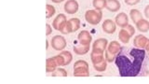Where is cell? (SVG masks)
<instances>
[{"instance_id":"31","label":"cell","mask_w":149,"mask_h":84,"mask_svg":"<svg viewBox=\"0 0 149 84\" xmlns=\"http://www.w3.org/2000/svg\"><path fill=\"white\" fill-rule=\"evenodd\" d=\"M46 28H47V31H46V35L47 36H49V35L52 34V26H51L50 24H49V23H47Z\"/></svg>"},{"instance_id":"36","label":"cell","mask_w":149,"mask_h":84,"mask_svg":"<svg viewBox=\"0 0 149 84\" xmlns=\"http://www.w3.org/2000/svg\"><path fill=\"white\" fill-rule=\"evenodd\" d=\"M147 53H148V55H149V51H148V52H147Z\"/></svg>"},{"instance_id":"4","label":"cell","mask_w":149,"mask_h":84,"mask_svg":"<svg viewBox=\"0 0 149 84\" xmlns=\"http://www.w3.org/2000/svg\"><path fill=\"white\" fill-rule=\"evenodd\" d=\"M50 45L51 47L58 51H62L65 49V47L67 45V42L63 36H54L50 40Z\"/></svg>"},{"instance_id":"3","label":"cell","mask_w":149,"mask_h":84,"mask_svg":"<svg viewBox=\"0 0 149 84\" xmlns=\"http://www.w3.org/2000/svg\"><path fill=\"white\" fill-rule=\"evenodd\" d=\"M102 19V10H97V9H88L85 13V20L91 25H97L101 22Z\"/></svg>"},{"instance_id":"12","label":"cell","mask_w":149,"mask_h":84,"mask_svg":"<svg viewBox=\"0 0 149 84\" xmlns=\"http://www.w3.org/2000/svg\"><path fill=\"white\" fill-rule=\"evenodd\" d=\"M106 50H108L110 53H112V54H114V55L116 56L120 52V50H122V47H121V45L119 44L118 41L114 40V41H111L110 43H108Z\"/></svg>"},{"instance_id":"21","label":"cell","mask_w":149,"mask_h":84,"mask_svg":"<svg viewBox=\"0 0 149 84\" xmlns=\"http://www.w3.org/2000/svg\"><path fill=\"white\" fill-rule=\"evenodd\" d=\"M68 22L70 24V27L72 29V33L77 32L80 28V20L78 18H72L68 20Z\"/></svg>"},{"instance_id":"34","label":"cell","mask_w":149,"mask_h":84,"mask_svg":"<svg viewBox=\"0 0 149 84\" xmlns=\"http://www.w3.org/2000/svg\"><path fill=\"white\" fill-rule=\"evenodd\" d=\"M144 50H146V52H148V51H149V40H148V42H147V44L146 46V48H144Z\"/></svg>"},{"instance_id":"16","label":"cell","mask_w":149,"mask_h":84,"mask_svg":"<svg viewBox=\"0 0 149 84\" xmlns=\"http://www.w3.org/2000/svg\"><path fill=\"white\" fill-rule=\"evenodd\" d=\"M58 68V64L56 63L54 57L48 58L46 61V71L48 73H52Z\"/></svg>"},{"instance_id":"26","label":"cell","mask_w":149,"mask_h":84,"mask_svg":"<svg viewBox=\"0 0 149 84\" xmlns=\"http://www.w3.org/2000/svg\"><path fill=\"white\" fill-rule=\"evenodd\" d=\"M60 32L62 33V34H63V35L71 34V33H72V29H71V27H70V24H69L68 21H67L66 22H65V24L63 26L62 29L60 30Z\"/></svg>"},{"instance_id":"8","label":"cell","mask_w":149,"mask_h":84,"mask_svg":"<svg viewBox=\"0 0 149 84\" xmlns=\"http://www.w3.org/2000/svg\"><path fill=\"white\" fill-rule=\"evenodd\" d=\"M77 39L79 44L82 45H91V42L92 40V36L90 34V32L87 30H82L77 36Z\"/></svg>"},{"instance_id":"5","label":"cell","mask_w":149,"mask_h":84,"mask_svg":"<svg viewBox=\"0 0 149 84\" xmlns=\"http://www.w3.org/2000/svg\"><path fill=\"white\" fill-rule=\"evenodd\" d=\"M63 8H64V11L67 14H69V15H73V14L77 12L78 8H79V5L77 0H67L64 4Z\"/></svg>"},{"instance_id":"18","label":"cell","mask_w":149,"mask_h":84,"mask_svg":"<svg viewBox=\"0 0 149 84\" xmlns=\"http://www.w3.org/2000/svg\"><path fill=\"white\" fill-rule=\"evenodd\" d=\"M135 24H136L137 29L142 33H146L149 30V21L144 20L143 18L142 20H140L139 22H137Z\"/></svg>"},{"instance_id":"1","label":"cell","mask_w":149,"mask_h":84,"mask_svg":"<svg viewBox=\"0 0 149 84\" xmlns=\"http://www.w3.org/2000/svg\"><path fill=\"white\" fill-rule=\"evenodd\" d=\"M146 57V50L132 48L123 51V48L116 55L115 63L121 77H136L142 69Z\"/></svg>"},{"instance_id":"29","label":"cell","mask_w":149,"mask_h":84,"mask_svg":"<svg viewBox=\"0 0 149 84\" xmlns=\"http://www.w3.org/2000/svg\"><path fill=\"white\" fill-rule=\"evenodd\" d=\"M140 1L141 0H124L125 4L128 5V6H135V5L140 3Z\"/></svg>"},{"instance_id":"30","label":"cell","mask_w":149,"mask_h":84,"mask_svg":"<svg viewBox=\"0 0 149 84\" xmlns=\"http://www.w3.org/2000/svg\"><path fill=\"white\" fill-rule=\"evenodd\" d=\"M125 29L127 30L130 34V36H133L134 34H135V29H134V27L132 26V25H130V24H128L127 26L125 27Z\"/></svg>"},{"instance_id":"33","label":"cell","mask_w":149,"mask_h":84,"mask_svg":"<svg viewBox=\"0 0 149 84\" xmlns=\"http://www.w3.org/2000/svg\"><path fill=\"white\" fill-rule=\"evenodd\" d=\"M53 3H56V4H60V3H62V2H63L64 0H51Z\"/></svg>"},{"instance_id":"28","label":"cell","mask_w":149,"mask_h":84,"mask_svg":"<svg viewBox=\"0 0 149 84\" xmlns=\"http://www.w3.org/2000/svg\"><path fill=\"white\" fill-rule=\"evenodd\" d=\"M54 59L56 61V63H57L58 66H63V57L60 54L54 56Z\"/></svg>"},{"instance_id":"9","label":"cell","mask_w":149,"mask_h":84,"mask_svg":"<svg viewBox=\"0 0 149 84\" xmlns=\"http://www.w3.org/2000/svg\"><path fill=\"white\" fill-rule=\"evenodd\" d=\"M115 22L118 26L121 28H125L129 24V17L125 12H120L116 16Z\"/></svg>"},{"instance_id":"23","label":"cell","mask_w":149,"mask_h":84,"mask_svg":"<svg viewBox=\"0 0 149 84\" xmlns=\"http://www.w3.org/2000/svg\"><path fill=\"white\" fill-rule=\"evenodd\" d=\"M107 63L108 62H107L106 59L104 58L102 61H101L100 63H97V64H93V67H94V69L98 72H104L107 68Z\"/></svg>"},{"instance_id":"35","label":"cell","mask_w":149,"mask_h":84,"mask_svg":"<svg viewBox=\"0 0 149 84\" xmlns=\"http://www.w3.org/2000/svg\"><path fill=\"white\" fill-rule=\"evenodd\" d=\"M46 49H47V50L49 49V40H47V46H46Z\"/></svg>"},{"instance_id":"19","label":"cell","mask_w":149,"mask_h":84,"mask_svg":"<svg viewBox=\"0 0 149 84\" xmlns=\"http://www.w3.org/2000/svg\"><path fill=\"white\" fill-rule=\"evenodd\" d=\"M59 54L63 57V66H66V65H68L70 63L72 62L73 55H72L71 52H70V51H68V50H62Z\"/></svg>"},{"instance_id":"22","label":"cell","mask_w":149,"mask_h":84,"mask_svg":"<svg viewBox=\"0 0 149 84\" xmlns=\"http://www.w3.org/2000/svg\"><path fill=\"white\" fill-rule=\"evenodd\" d=\"M107 0H93L92 5L93 8L97 10H102L104 8H106Z\"/></svg>"},{"instance_id":"10","label":"cell","mask_w":149,"mask_h":84,"mask_svg":"<svg viewBox=\"0 0 149 84\" xmlns=\"http://www.w3.org/2000/svg\"><path fill=\"white\" fill-rule=\"evenodd\" d=\"M108 45V40L106 38H98L96 39L92 44V50H101L105 51Z\"/></svg>"},{"instance_id":"27","label":"cell","mask_w":149,"mask_h":84,"mask_svg":"<svg viewBox=\"0 0 149 84\" xmlns=\"http://www.w3.org/2000/svg\"><path fill=\"white\" fill-rule=\"evenodd\" d=\"M104 57H105L107 62H108V63H112V62H114V61H115L116 56L114 55V54H112V53H110L108 50H105V51H104Z\"/></svg>"},{"instance_id":"32","label":"cell","mask_w":149,"mask_h":84,"mask_svg":"<svg viewBox=\"0 0 149 84\" xmlns=\"http://www.w3.org/2000/svg\"><path fill=\"white\" fill-rule=\"evenodd\" d=\"M143 13H144V16H146L147 19H149V5H147V6L144 8Z\"/></svg>"},{"instance_id":"14","label":"cell","mask_w":149,"mask_h":84,"mask_svg":"<svg viewBox=\"0 0 149 84\" xmlns=\"http://www.w3.org/2000/svg\"><path fill=\"white\" fill-rule=\"evenodd\" d=\"M121 8V4L118 0H107L106 8L111 12L118 11Z\"/></svg>"},{"instance_id":"6","label":"cell","mask_w":149,"mask_h":84,"mask_svg":"<svg viewBox=\"0 0 149 84\" xmlns=\"http://www.w3.org/2000/svg\"><path fill=\"white\" fill-rule=\"evenodd\" d=\"M102 30H104V33L108 35L114 34L116 30V22L113 20H110V19H107V20H104V22H102Z\"/></svg>"},{"instance_id":"25","label":"cell","mask_w":149,"mask_h":84,"mask_svg":"<svg viewBox=\"0 0 149 84\" xmlns=\"http://www.w3.org/2000/svg\"><path fill=\"white\" fill-rule=\"evenodd\" d=\"M51 74H52L51 76H53V77H66L67 76L66 70H65L64 68H61V67L57 68L55 71H53Z\"/></svg>"},{"instance_id":"24","label":"cell","mask_w":149,"mask_h":84,"mask_svg":"<svg viewBox=\"0 0 149 84\" xmlns=\"http://www.w3.org/2000/svg\"><path fill=\"white\" fill-rule=\"evenodd\" d=\"M46 9H47V19H49L51 18L53 15H55V13H56V8L55 7H53L52 5H49L48 4L46 6Z\"/></svg>"},{"instance_id":"11","label":"cell","mask_w":149,"mask_h":84,"mask_svg":"<svg viewBox=\"0 0 149 84\" xmlns=\"http://www.w3.org/2000/svg\"><path fill=\"white\" fill-rule=\"evenodd\" d=\"M148 38L146 36H143V35H138L134 37L133 39V45L134 47H136V48H139V49H143L146 48V46L148 42Z\"/></svg>"},{"instance_id":"15","label":"cell","mask_w":149,"mask_h":84,"mask_svg":"<svg viewBox=\"0 0 149 84\" xmlns=\"http://www.w3.org/2000/svg\"><path fill=\"white\" fill-rule=\"evenodd\" d=\"M73 50H74V52L77 55H85L90 51V45L79 44L77 46H74Z\"/></svg>"},{"instance_id":"20","label":"cell","mask_w":149,"mask_h":84,"mask_svg":"<svg viewBox=\"0 0 149 84\" xmlns=\"http://www.w3.org/2000/svg\"><path fill=\"white\" fill-rule=\"evenodd\" d=\"M130 19H132V21L136 23L137 22H139L140 20H142L143 19V15L140 10L136 8H133V9H130Z\"/></svg>"},{"instance_id":"17","label":"cell","mask_w":149,"mask_h":84,"mask_svg":"<svg viewBox=\"0 0 149 84\" xmlns=\"http://www.w3.org/2000/svg\"><path fill=\"white\" fill-rule=\"evenodd\" d=\"M130 37H132V36L125 28H122L118 33V38L123 44H128L130 40Z\"/></svg>"},{"instance_id":"13","label":"cell","mask_w":149,"mask_h":84,"mask_svg":"<svg viewBox=\"0 0 149 84\" xmlns=\"http://www.w3.org/2000/svg\"><path fill=\"white\" fill-rule=\"evenodd\" d=\"M104 51H101V50H93L91 51V63L92 64H97V63H100L101 61L104 60Z\"/></svg>"},{"instance_id":"7","label":"cell","mask_w":149,"mask_h":84,"mask_svg":"<svg viewBox=\"0 0 149 84\" xmlns=\"http://www.w3.org/2000/svg\"><path fill=\"white\" fill-rule=\"evenodd\" d=\"M67 22V18L66 16L64 15L63 13H60L59 15L56 16V18L53 20L52 22V27L54 28L55 30L60 31L63 28V26L65 24V22Z\"/></svg>"},{"instance_id":"2","label":"cell","mask_w":149,"mask_h":84,"mask_svg":"<svg viewBox=\"0 0 149 84\" xmlns=\"http://www.w3.org/2000/svg\"><path fill=\"white\" fill-rule=\"evenodd\" d=\"M74 77H88L90 76L88 64L84 60H78L74 64Z\"/></svg>"}]
</instances>
